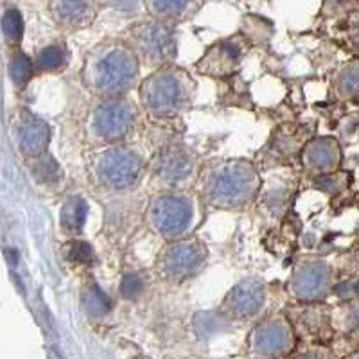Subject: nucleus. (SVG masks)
<instances>
[{
    "mask_svg": "<svg viewBox=\"0 0 359 359\" xmlns=\"http://www.w3.org/2000/svg\"><path fill=\"white\" fill-rule=\"evenodd\" d=\"M196 95V81L175 63L153 70L139 86V107L155 121L180 117L192 107Z\"/></svg>",
    "mask_w": 359,
    "mask_h": 359,
    "instance_id": "7ed1b4c3",
    "label": "nucleus"
},
{
    "mask_svg": "<svg viewBox=\"0 0 359 359\" xmlns=\"http://www.w3.org/2000/svg\"><path fill=\"white\" fill-rule=\"evenodd\" d=\"M294 348V329L286 314H271L255 325L248 338L252 359H286Z\"/></svg>",
    "mask_w": 359,
    "mask_h": 359,
    "instance_id": "9b49d317",
    "label": "nucleus"
},
{
    "mask_svg": "<svg viewBox=\"0 0 359 359\" xmlns=\"http://www.w3.org/2000/svg\"><path fill=\"white\" fill-rule=\"evenodd\" d=\"M300 162L304 172L311 178L334 175L341 165V146L334 137H314L304 144Z\"/></svg>",
    "mask_w": 359,
    "mask_h": 359,
    "instance_id": "4468645a",
    "label": "nucleus"
},
{
    "mask_svg": "<svg viewBox=\"0 0 359 359\" xmlns=\"http://www.w3.org/2000/svg\"><path fill=\"white\" fill-rule=\"evenodd\" d=\"M268 298V287L259 278H246L226 293L221 311L229 318L248 320L253 318L264 307Z\"/></svg>",
    "mask_w": 359,
    "mask_h": 359,
    "instance_id": "2eb2a0df",
    "label": "nucleus"
},
{
    "mask_svg": "<svg viewBox=\"0 0 359 359\" xmlns=\"http://www.w3.org/2000/svg\"><path fill=\"white\" fill-rule=\"evenodd\" d=\"M200 194L187 191L155 192L144 210V223L153 236L165 243L191 236L200 221Z\"/></svg>",
    "mask_w": 359,
    "mask_h": 359,
    "instance_id": "423d86ee",
    "label": "nucleus"
},
{
    "mask_svg": "<svg viewBox=\"0 0 359 359\" xmlns=\"http://www.w3.org/2000/svg\"><path fill=\"white\" fill-rule=\"evenodd\" d=\"M291 359H332V352L325 345H309V348L298 352Z\"/></svg>",
    "mask_w": 359,
    "mask_h": 359,
    "instance_id": "c85d7f7f",
    "label": "nucleus"
},
{
    "mask_svg": "<svg viewBox=\"0 0 359 359\" xmlns=\"http://www.w3.org/2000/svg\"><path fill=\"white\" fill-rule=\"evenodd\" d=\"M140 70L142 63L130 45L121 38H108L85 54L79 76L95 99H117L139 90Z\"/></svg>",
    "mask_w": 359,
    "mask_h": 359,
    "instance_id": "f257e3e1",
    "label": "nucleus"
},
{
    "mask_svg": "<svg viewBox=\"0 0 359 359\" xmlns=\"http://www.w3.org/2000/svg\"><path fill=\"white\" fill-rule=\"evenodd\" d=\"M27 169L29 175L41 187H56L62 182V168L49 153L27 162Z\"/></svg>",
    "mask_w": 359,
    "mask_h": 359,
    "instance_id": "b1692460",
    "label": "nucleus"
},
{
    "mask_svg": "<svg viewBox=\"0 0 359 359\" xmlns=\"http://www.w3.org/2000/svg\"><path fill=\"white\" fill-rule=\"evenodd\" d=\"M83 306L92 316H104L110 311V300H108L107 294L102 293L97 284H90V286H86L85 294H83Z\"/></svg>",
    "mask_w": 359,
    "mask_h": 359,
    "instance_id": "393cba45",
    "label": "nucleus"
},
{
    "mask_svg": "<svg viewBox=\"0 0 359 359\" xmlns=\"http://www.w3.org/2000/svg\"><path fill=\"white\" fill-rule=\"evenodd\" d=\"M198 180V158L184 144H165L147 162V184L156 192L187 191Z\"/></svg>",
    "mask_w": 359,
    "mask_h": 359,
    "instance_id": "6e6552de",
    "label": "nucleus"
},
{
    "mask_svg": "<svg viewBox=\"0 0 359 359\" xmlns=\"http://www.w3.org/2000/svg\"><path fill=\"white\" fill-rule=\"evenodd\" d=\"M70 49L65 41H49L40 47L34 54V72L36 74H60L69 67Z\"/></svg>",
    "mask_w": 359,
    "mask_h": 359,
    "instance_id": "6ab92c4d",
    "label": "nucleus"
},
{
    "mask_svg": "<svg viewBox=\"0 0 359 359\" xmlns=\"http://www.w3.org/2000/svg\"><path fill=\"white\" fill-rule=\"evenodd\" d=\"M49 17L65 33H78L90 27L97 17L99 4L95 2H70V0H53L47 4Z\"/></svg>",
    "mask_w": 359,
    "mask_h": 359,
    "instance_id": "dca6fc26",
    "label": "nucleus"
},
{
    "mask_svg": "<svg viewBox=\"0 0 359 359\" xmlns=\"http://www.w3.org/2000/svg\"><path fill=\"white\" fill-rule=\"evenodd\" d=\"M332 338L351 354L359 348V297L345 300L331 309Z\"/></svg>",
    "mask_w": 359,
    "mask_h": 359,
    "instance_id": "f3484780",
    "label": "nucleus"
},
{
    "mask_svg": "<svg viewBox=\"0 0 359 359\" xmlns=\"http://www.w3.org/2000/svg\"><path fill=\"white\" fill-rule=\"evenodd\" d=\"M207 259V245L200 237L189 236L163 245L153 264V273H156L165 282L180 284L200 273Z\"/></svg>",
    "mask_w": 359,
    "mask_h": 359,
    "instance_id": "1a4fd4ad",
    "label": "nucleus"
},
{
    "mask_svg": "<svg viewBox=\"0 0 359 359\" xmlns=\"http://www.w3.org/2000/svg\"><path fill=\"white\" fill-rule=\"evenodd\" d=\"M33 57H29L22 49L8 50V78L13 88L17 92L24 90L29 85V81L33 79Z\"/></svg>",
    "mask_w": 359,
    "mask_h": 359,
    "instance_id": "5701e85b",
    "label": "nucleus"
},
{
    "mask_svg": "<svg viewBox=\"0 0 359 359\" xmlns=\"http://www.w3.org/2000/svg\"><path fill=\"white\" fill-rule=\"evenodd\" d=\"M144 9L155 20L176 25L194 17L201 9V4L200 2H187V0H184V2H178V0H151V2H144Z\"/></svg>",
    "mask_w": 359,
    "mask_h": 359,
    "instance_id": "a211bd4d",
    "label": "nucleus"
},
{
    "mask_svg": "<svg viewBox=\"0 0 359 359\" xmlns=\"http://www.w3.org/2000/svg\"><path fill=\"white\" fill-rule=\"evenodd\" d=\"M345 359H359V348H358V351L352 352V354H348Z\"/></svg>",
    "mask_w": 359,
    "mask_h": 359,
    "instance_id": "c756f323",
    "label": "nucleus"
},
{
    "mask_svg": "<svg viewBox=\"0 0 359 359\" xmlns=\"http://www.w3.org/2000/svg\"><path fill=\"white\" fill-rule=\"evenodd\" d=\"M88 203L81 196H69L60 208V230L69 239H78L85 229Z\"/></svg>",
    "mask_w": 359,
    "mask_h": 359,
    "instance_id": "aec40b11",
    "label": "nucleus"
},
{
    "mask_svg": "<svg viewBox=\"0 0 359 359\" xmlns=\"http://www.w3.org/2000/svg\"><path fill=\"white\" fill-rule=\"evenodd\" d=\"M334 286V268L322 257H302L294 264L287 291L298 304L323 302Z\"/></svg>",
    "mask_w": 359,
    "mask_h": 359,
    "instance_id": "9d476101",
    "label": "nucleus"
},
{
    "mask_svg": "<svg viewBox=\"0 0 359 359\" xmlns=\"http://www.w3.org/2000/svg\"><path fill=\"white\" fill-rule=\"evenodd\" d=\"M0 31H2V41H4L6 49H20L22 38H24V17L17 6L8 4V2L2 6Z\"/></svg>",
    "mask_w": 359,
    "mask_h": 359,
    "instance_id": "4be33fe9",
    "label": "nucleus"
},
{
    "mask_svg": "<svg viewBox=\"0 0 359 359\" xmlns=\"http://www.w3.org/2000/svg\"><path fill=\"white\" fill-rule=\"evenodd\" d=\"M142 110L130 97L97 99L83 123L85 142L94 149L123 146L137 133Z\"/></svg>",
    "mask_w": 359,
    "mask_h": 359,
    "instance_id": "39448f33",
    "label": "nucleus"
},
{
    "mask_svg": "<svg viewBox=\"0 0 359 359\" xmlns=\"http://www.w3.org/2000/svg\"><path fill=\"white\" fill-rule=\"evenodd\" d=\"M90 184L107 194H124L140 185L147 175V162L135 147L111 146L94 149L86 162Z\"/></svg>",
    "mask_w": 359,
    "mask_h": 359,
    "instance_id": "20e7f679",
    "label": "nucleus"
},
{
    "mask_svg": "<svg viewBox=\"0 0 359 359\" xmlns=\"http://www.w3.org/2000/svg\"><path fill=\"white\" fill-rule=\"evenodd\" d=\"M262 180L257 165L246 158H229L214 163L200 175L201 205L214 210H245L257 200Z\"/></svg>",
    "mask_w": 359,
    "mask_h": 359,
    "instance_id": "f03ea898",
    "label": "nucleus"
},
{
    "mask_svg": "<svg viewBox=\"0 0 359 359\" xmlns=\"http://www.w3.org/2000/svg\"><path fill=\"white\" fill-rule=\"evenodd\" d=\"M144 287H146V277L142 271H130L123 277L118 290L126 300H137L144 293Z\"/></svg>",
    "mask_w": 359,
    "mask_h": 359,
    "instance_id": "bb28decb",
    "label": "nucleus"
},
{
    "mask_svg": "<svg viewBox=\"0 0 359 359\" xmlns=\"http://www.w3.org/2000/svg\"><path fill=\"white\" fill-rule=\"evenodd\" d=\"M252 40L245 33H236L223 40L216 41L205 50L194 65V69L203 76L214 79H226L236 74L243 60L250 53Z\"/></svg>",
    "mask_w": 359,
    "mask_h": 359,
    "instance_id": "f8f14e48",
    "label": "nucleus"
},
{
    "mask_svg": "<svg viewBox=\"0 0 359 359\" xmlns=\"http://www.w3.org/2000/svg\"><path fill=\"white\" fill-rule=\"evenodd\" d=\"M345 40L348 47L359 56V11L348 13L347 22H345Z\"/></svg>",
    "mask_w": 359,
    "mask_h": 359,
    "instance_id": "cd10ccee",
    "label": "nucleus"
},
{
    "mask_svg": "<svg viewBox=\"0 0 359 359\" xmlns=\"http://www.w3.org/2000/svg\"><path fill=\"white\" fill-rule=\"evenodd\" d=\"M332 94L338 101H351L359 95V60H351L332 76Z\"/></svg>",
    "mask_w": 359,
    "mask_h": 359,
    "instance_id": "412c9836",
    "label": "nucleus"
},
{
    "mask_svg": "<svg viewBox=\"0 0 359 359\" xmlns=\"http://www.w3.org/2000/svg\"><path fill=\"white\" fill-rule=\"evenodd\" d=\"M11 137L18 155L25 160L38 158V156L49 153V144L53 131L47 121L38 117L27 108H20L17 115L13 117L11 123Z\"/></svg>",
    "mask_w": 359,
    "mask_h": 359,
    "instance_id": "ddd939ff",
    "label": "nucleus"
},
{
    "mask_svg": "<svg viewBox=\"0 0 359 359\" xmlns=\"http://www.w3.org/2000/svg\"><path fill=\"white\" fill-rule=\"evenodd\" d=\"M121 40L130 45L142 65L153 70L172 65L178 54L175 25L151 17L130 24Z\"/></svg>",
    "mask_w": 359,
    "mask_h": 359,
    "instance_id": "0eeeda50",
    "label": "nucleus"
},
{
    "mask_svg": "<svg viewBox=\"0 0 359 359\" xmlns=\"http://www.w3.org/2000/svg\"><path fill=\"white\" fill-rule=\"evenodd\" d=\"M63 255L72 264H90L95 259L92 245L86 241H79V239H69L63 248Z\"/></svg>",
    "mask_w": 359,
    "mask_h": 359,
    "instance_id": "a878e982",
    "label": "nucleus"
}]
</instances>
